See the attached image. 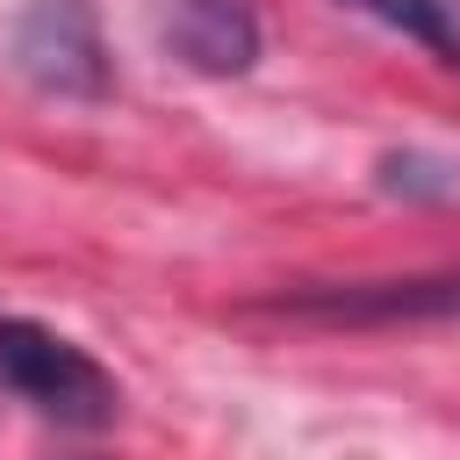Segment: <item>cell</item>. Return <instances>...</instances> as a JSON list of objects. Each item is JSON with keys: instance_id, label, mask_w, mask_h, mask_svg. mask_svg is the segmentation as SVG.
Instances as JSON below:
<instances>
[{"instance_id": "3", "label": "cell", "mask_w": 460, "mask_h": 460, "mask_svg": "<svg viewBox=\"0 0 460 460\" xmlns=\"http://www.w3.org/2000/svg\"><path fill=\"white\" fill-rule=\"evenodd\" d=\"M280 316L309 323H410V316H460V273L431 280H352V288H309L273 302Z\"/></svg>"}, {"instance_id": "4", "label": "cell", "mask_w": 460, "mask_h": 460, "mask_svg": "<svg viewBox=\"0 0 460 460\" xmlns=\"http://www.w3.org/2000/svg\"><path fill=\"white\" fill-rule=\"evenodd\" d=\"M158 36L201 79H244L259 65V14L244 0H165Z\"/></svg>"}, {"instance_id": "5", "label": "cell", "mask_w": 460, "mask_h": 460, "mask_svg": "<svg viewBox=\"0 0 460 460\" xmlns=\"http://www.w3.org/2000/svg\"><path fill=\"white\" fill-rule=\"evenodd\" d=\"M374 22L402 29L410 43H424L438 65H460V0H352Z\"/></svg>"}, {"instance_id": "1", "label": "cell", "mask_w": 460, "mask_h": 460, "mask_svg": "<svg viewBox=\"0 0 460 460\" xmlns=\"http://www.w3.org/2000/svg\"><path fill=\"white\" fill-rule=\"evenodd\" d=\"M0 381L29 410H43L50 424H65V431H108L122 417L115 374L86 345H72L65 331H50L36 316H0Z\"/></svg>"}, {"instance_id": "2", "label": "cell", "mask_w": 460, "mask_h": 460, "mask_svg": "<svg viewBox=\"0 0 460 460\" xmlns=\"http://www.w3.org/2000/svg\"><path fill=\"white\" fill-rule=\"evenodd\" d=\"M7 50L14 72L50 101H108L115 86V58L86 0H29L7 29Z\"/></svg>"}]
</instances>
